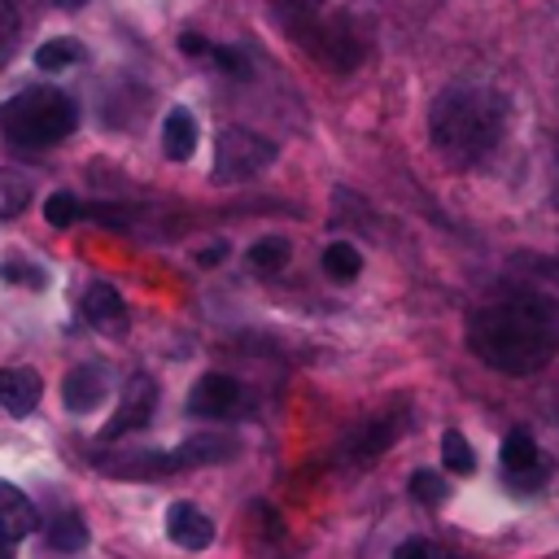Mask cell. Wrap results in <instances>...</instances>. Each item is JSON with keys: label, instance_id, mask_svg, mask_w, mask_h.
I'll list each match as a JSON object with an SVG mask.
<instances>
[{"label": "cell", "instance_id": "29", "mask_svg": "<svg viewBox=\"0 0 559 559\" xmlns=\"http://www.w3.org/2000/svg\"><path fill=\"white\" fill-rule=\"evenodd\" d=\"M288 4H297V9H301V13H314V9H319V4H323V0H288Z\"/></svg>", "mask_w": 559, "mask_h": 559}, {"label": "cell", "instance_id": "24", "mask_svg": "<svg viewBox=\"0 0 559 559\" xmlns=\"http://www.w3.org/2000/svg\"><path fill=\"white\" fill-rule=\"evenodd\" d=\"M44 218H48L52 227H70V223L79 218V201H74L70 192H52V197L44 201Z\"/></svg>", "mask_w": 559, "mask_h": 559}, {"label": "cell", "instance_id": "20", "mask_svg": "<svg viewBox=\"0 0 559 559\" xmlns=\"http://www.w3.org/2000/svg\"><path fill=\"white\" fill-rule=\"evenodd\" d=\"M74 61H83V44H74V39H48V44L35 48V66L39 70H66Z\"/></svg>", "mask_w": 559, "mask_h": 559}, {"label": "cell", "instance_id": "17", "mask_svg": "<svg viewBox=\"0 0 559 559\" xmlns=\"http://www.w3.org/2000/svg\"><path fill=\"white\" fill-rule=\"evenodd\" d=\"M323 271H328L332 280L349 284V280H358V271H362V253H358L354 245H345V240H332V245L323 249Z\"/></svg>", "mask_w": 559, "mask_h": 559}, {"label": "cell", "instance_id": "9", "mask_svg": "<svg viewBox=\"0 0 559 559\" xmlns=\"http://www.w3.org/2000/svg\"><path fill=\"white\" fill-rule=\"evenodd\" d=\"M105 393H109V376H105V367H96V362L70 367L66 380H61V402H66V411H74V415L96 411V406L105 402Z\"/></svg>", "mask_w": 559, "mask_h": 559}, {"label": "cell", "instance_id": "1", "mask_svg": "<svg viewBox=\"0 0 559 559\" xmlns=\"http://www.w3.org/2000/svg\"><path fill=\"white\" fill-rule=\"evenodd\" d=\"M467 349L502 376H533L559 354V306L542 293H507L472 310Z\"/></svg>", "mask_w": 559, "mask_h": 559}, {"label": "cell", "instance_id": "11", "mask_svg": "<svg viewBox=\"0 0 559 559\" xmlns=\"http://www.w3.org/2000/svg\"><path fill=\"white\" fill-rule=\"evenodd\" d=\"M83 319L96 332H105V336H122L127 332V306L114 293V284H105V280L87 284V293H83Z\"/></svg>", "mask_w": 559, "mask_h": 559}, {"label": "cell", "instance_id": "19", "mask_svg": "<svg viewBox=\"0 0 559 559\" xmlns=\"http://www.w3.org/2000/svg\"><path fill=\"white\" fill-rule=\"evenodd\" d=\"M441 463H445V472H454V476H472L476 472V454H472V445H467V437L463 432H445L441 437Z\"/></svg>", "mask_w": 559, "mask_h": 559}, {"label": "cell", "instance_id": "12", "mask_svg": "<svg viewBox=\"0 0 559 559\" xmlns=\"http://www.w3.org/2000/svg\"><path fill=\"white\" fill-rule=\"evenodd\" d=\"M35 524H39V515H35L31 493H22L17 485L0 480V537L13 546V542H22V537H31Z\"/></svg>", "mask_w": 559, "mask_h": 559}, {"label": "cell", "instance_id": "15", "mask_svg": "<svg viewBox=\"0 0 559 559\" xmlns=\"http://www.w3.org/2000/svg\"><path fill=\"white\" fill-rule=\"evenodd\" d=\"M393 432H397V419H367V424L345 441V459H349V463H371L380 450H389Z\"/></svg>", "mask_w": 559, "mask_h": 559}, {"label": "cell", "instance_id": "7", "mask_svg": "<svg viewBox=\"0 0 559 559\" xmlns=\"http://www.w3.org/2000/svg\"><path fill=\"white\" fill-rule=\"evenodd\" d=\"M236 454V441L231 437H218V432H197L188 441H179L175 450H162V472H188V467H210V463H227Z\"/></svg>", "mask_w": 559, "mask_h": 559}, {"label": "cell", "instance_id": "13", "mask_svg": "<svg viewBox=\"0 0 559 559\" xmlns=\"http://www.w3.org/2000/svg\"><path fill=\"white\" fill-rule=\"evenodd\" d=\"M44 397V380L31 367H0V411L31 415Z\"/></svg>", "mask_w": 559, "mask_h": 559}, {"label": "cell", "instance_id": "21", "mask_svg": "<svg viewBox=\"0 0 559 559\" xmlns=\"http://www.w3.org/2000/svg\"><path fill=\"white\" fill-rule=\"evenodd\" d=\"M288 262V240L284 236H262L249 245V266L253 271H280Z\"/></svg>", "mask_w": 559, "mask_h": 559}, {"label": "cell", "instance_id": "3", "mask_svg": "<svg viewBox=\"0 0 559 559\" xmlns=\"http://www.w3.org/2000/svg\"><path fill=\"white\" fill-rule=\"evenodd\" d=\"M74 127H79V105L57 87H26L0 105V131L26 148L57 144Z\"/></svg>", "mask_w": 559, "mask_h": 559}, {"label": "cell", "instance_id": "22", "mask_svg": "<svg viewBox=\"0 0 559 559\" xmlns=\"http://www.w3.org/2000/svg\"><path fill=\"white\" fill-rule=\"evenodd\" d=\"M411 498L424 502V507H441L450 498V485L432 467H419V472H411Z\"/></svg>", "mask_w": 559, "mask_h": 559}, {"label": "cell", "instance_id": "30", "mask_svg": "<svg viewBox=\"0 0 559 559\" xmlns=\"http://www.w3.org/2000/svg\"><path fill=\"white\" fill-rule=\"evenodd\" d=\"M57 4H61V9H79L83 0H57Z\"/></svg>", "mask_w": 559, "mask_h": 559}, {"label": "cell", "instance_id": "6", "mask_svg": "<svg viewBox=\"0 0 559 559\" xmlns=\"http://www.w3.org/2000/svg\"><path fill=\"white\" fill-rule=\"evenodd\" d=\"M498 463H502V480H507L511 489H520V493H528V489H537V485L546 480L542 450H537V441H533L528 428H511V432L502 437Z\"/></svg>", "mask_w": 559, "mask_h": 559}, {"label": "cell", "instance_id": "4", "mask_svg": "<svg viewBox=\"0 0 559 559\" xmlns=\"http://www.w3.org/2000/svg\"><path fill=\"white\" fill-rule=\"evenodd\" d=\"M275 162V144L249 127H223L214 135V179L218 183H245L262 175Z\"/></svg>", "mask_w": 559, "mask_h": 559}, {"label": "cell", "instance_id": "27", "mask_svg": "<svg viewBox=\"0 0 559 559\" xmlns=\"http://www.w3.org/2000/svg\"><path fill=\"white\" fill-rule=\"evenodd\" d=\"M179 48L188 52V57H201V52H210V44L197 35V31H188V35H179Z\"/></svg>", "mask_w": 559, "mask_h": 559}, {"label": "cell", "instance_id": "23", "mask_svg": "<svg viewBox=\"0 0 559 559\" xmlns=\"http://www.w3.org/2000/svg\"><path fill=\"white\" fill-rule=\"evenodd\" d=\"M0 275H4L9 284H26V288H44V280H48V275H44L39 266H31L26 258H4V262H0Z\"/></svg>", "mask_w": 559, "mask_h": 559}, {"label": "cell", "instance_id": "10", "mask_svg": "<svg viewBox=\"0 0 559 559\" xmlns=\"http://www.w3.org/2000/svg\"><path fill=\"white\" fill-rule=\"evenodd\" d=\"M166 537L175 542V546H183V550H205L210 542H214V520L197 507V502H170V511H166Z\"/></svg>", "mask_w": 559, "mask_h": 559}, {"label": "cell", "instance_id": "14", "mask_svg": "<svg viewBox=\"0 0 559 559\" xmlns=\"http://www.w3.org/2000/svg\"><path fill=\"white\" fill-rule=\"evenodd\" d=\"M162 153H166L170 162H188V157L197 153V118H192V109L175 105V109L162 118Z\"/></svg>", "mask_w": 559, "mask_h": 559}, {"label": "cell", "instance_id": "2", "mask_svg": "<svg viewBox=\"0 0 559 559\" xmlns=\"http://www.w3.org/2000/svg\"><path fill=\"white\" fill-rule=\"evenodd\" d=\"M502 127H507V100L493 87H476V83L445 87L428 114L432 148L454 166L485 162L502 140Z\"/></svg>", "mask_w": 559, "mask_h": 559}, {"label": "cell", "instance_id": "5", "mask_svg": "<svg viewBox=\"0 0 559 559\" xmlns=\"http://www.w3.org/2000/svg\"><path fill=\"white\" fill-rule=\"evenodd\" d=\"M153 411H157V384H153L144 371H135V376L122 384V402H118L114 419L100 428V441H122L127 432L148 428Z\"/></svg>", "mask_w": 559, "mask_h": 559}, {"label": "cell", "instance_id": "18", "mask_svg": "<svg viewBox=\"0 0 559 559\" xmlns=\"http://www.w3.org/2000/svg\"><path fill=\"white\" fill-rule=\"evenodd\" d=\"M26 201H31V179L17 175V170H4V166H0V218L22 214Z\"/></svg>", "mask_w": 559, "mask_h": 559}, {"label": "cell", "instance_id": "28", "mask_svg": "<svg viewBox=\"0 0 559 559\" xmlns=\"http://www.w3.org/2000/svg\"><path fill=\"white\" fill-rule=\"evenodd\" d=\"M223 253H227V245H214V249H201V253H197V262H201V266H214Z\"/></svg>", "mask_w": 559, "mask_h": 559}, {"label": "cell", "instance_id": "25", "mask_svg": "<svg viewBox=\"0 0 559 559\" xmlns=\"http://www.w3.org/2000/svg\"><path fill=\"white\" fill-rule=\"evenodd\" d=\"M17 44V0H0V66Z\"/></svg>", "mask_w": 559, "mask_h": 559}, {"label": "cell", "instance_id": "16", "mask_svg": "<svg viewBox=\"0 0 559 559\" xmlns=\"http://www.w3.org/2000/svg\"><path fill=\"white\" fill-rule=\"evenodd\" d=\"M44 537H48V546H57V550H83V546L92 542L87 524H83L74 511H61V515H52V520L44 524Z\"/></svg>", "mask_w": 559, "mask_h": 559}, {"label": "cell", "instance_id": "31", "mask_svg": "<svg viewBox=\"0 0 559 559\" xmlns=\"http://www.w3.org/2000/svg\"><path fill=\"white\" fill-rule=\"evenodd\" d=\"M0 559H9V542L4 537H0Z\"/></svg>", "mask_w": 559, "mask_h": 559}, {"label": "cell", "instance_id": "8", "mask_svg": "<svg viewBox=\"0 0 559 559\" xmlns=\"http://www.w3.org/2000/svg\"><path fill=\"white\" fill-rule=\"evenodd\" d=\"M240 384L231 380V376H223V371H205L197 384H192V393H188V411L192 415H201V419H223V415H231L236 406H240Z\"/></svg>", "mask_w": 559, "mask_h": 559}, {"label": "cell", "instance_id": "26", "mask_svg": "<svg viewBox=\"0 0 559 559\" xmlns=\"http://www.w3.org/2000/svg\"><path fill=\"white\" fill-rule=\"evenodd\" d=\"M393 559H437V546L424 542V537H411V542H402V546L393 550Z\"/></svg>", "mask_w": 559, "mask_h": 559}]
</instances>
